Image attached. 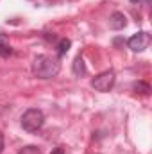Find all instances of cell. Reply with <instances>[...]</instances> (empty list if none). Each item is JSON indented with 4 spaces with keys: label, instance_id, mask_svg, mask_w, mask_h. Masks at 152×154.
I'll return each mask as SVG.
<instances>
[{
    "label": "cell",
    "instance_id": "cell-11",
    "mask_svg": "<svg viewBox=\"0 0 152 154\" xmlns=\"http://www.w3.org/2000/svg\"><path fill=\"white\" fill-rule=\"evenodd\" d=\"M50 154H65V149L63 147H56V149H52Z\"/></svg>",
    "mask_w": 152,
    "mask_h": 154
},
{
    "label": "cell",
    "instance_id": "cell-5",
    "mask_svg": "<svg viewBox=\"0 0 152 154\" xmlns=\"http://www.w3.org/2000/svg\"><path fill=\"white\" fill-rule=\"evenodd\" d=\"M125 25H127V18H125L123 13H113V14L109 16V27H111L113 31H120V29H123Z\"/></svg>",
    "mask_w": 152,
    "mask_h": 154
},
{
    "label": "cell",
    "instance_id": "cell-4",
    "mask_svg": "<svg viewBox=\"0 0 152 154\" xmlns=\"http://www.w3.org/2000/svg\"><path fill=\"white\" fill-rule=\"evenodd\" d=\"M149 45H150V36L147 32H138V34H134L129 39V48H132L134 52H141Z\"/></svg>",
    "mask_w": 152,
    "mask_h": 154
},
{
    "label": "cell",
    "instance_id": "cell-3",
    "mask_svg": "<svg viewBox=\"0 0 152 154\" xmlns=\"http://www.w3.org/2000/svg\"><path fill=\"white\" fill-rule=\"evenodd\" d=\"M114 72H102V74H99V75L95 77L93 81H91V86L97 90V91H109L111 88H113L114 84Z\"/></svg>",
    "mask_w": 152,
    "mask_h": 154
},
{
    "label": "cell",
    "instance_id": "cell-2",
    "mask_svg": "<svg viewBox=\"0 0 152 154\" xmlns=\"http://www.w3.org/2000/svg\"><path fill=\"white\" fill-rule=\"evenodd\" d=\"M45 124V115L41 109H36V108H31L27 109L23 115H22V127L29 133H36L43 127Z\"/></svg>",
    "mask_w": 152,
    "mask_h": 154
},
{
    "label": "cell",
    "instance_id": "cell-13",
    "mask_svg": "<svg viewBox=\"0 0 152 154\" xmlns=\"http://www.w3.org/2000/svg\"><path fill=\"white\" fill-rule=\"evenodd\" d=\"M131 2H140V0H131Z\"/></svg>",
    "mask_w": 152,
    "mask_h": 154
},
{
    "label": "cell",
    "instance_id": "cell-10",
    "mask_svg": "<svg viewBox=\"0 0 152 154\" xmlns=\"http://www.w3.org/2000/svg\"><path fill=\"white\" fill-rule=\"evenodd\" d=\"M18 154H41L36 145H27V147H23V149H20V152Z\"/></svg>",
    "mask_w": 152,
    "mask_h": 154
},
{
    "label": "cell",
    "instance_id": "cell-9",
    "mask_svg": "<svg viewBox=\"0 0 152 154\" xmlns=\"http://www.w3.org/2000/svg\"><path fill=\"white\" fill-rule=\"evenodd\" d=\"M134 90H136V91H140V93H143V95H149L150 86H149L147 82H138V84H134Z\"/></svg>",
    "mask_w": 152,
    "mask_h": 154
},
{
    "label": "cell",
    "instance_id": "cell-8",
    "mask_svg": "<svg viewBox=\"0 0 152 154\" xmlns=\"http://www.w3.org/2000/svg\"><path fill=\"white\" fill-rule=\"evenodd\" d=\"M0 54H11V47H9V43H7V39L4 38V36H0Z\"/></svg>",
    "mask_w": 152,
    "mask_h": 154
},
{
    "label": "cell",
    "instance_id": "cell-7",
    "mask_svg": "<svg viewBox=\"0 0 152 154\" xmlns=\"http://www.w3.org/2000/svg\"><path fill=\"white\" fill-rule=\"evenodd\" d=\"M70 39H61L59 41V45H57V52H59V56H65L68 50H70Z\"/></svg>",
    "mask_w": 152,
    "mask_h": 154
},
{
    "label": "cell",
    "instance_id": "cell-12",
    "mask_svg": "<svg viewBox=\"0 0 152 154\" xmlns=\"http://www.w3.org/2000/svg\"><path fill=\"white\" fill-rule=\"evenodd\" d=\"M4 151V136H2V133H0V154Z\"/></svg>",
    "mask_w": 152,
    "mask_h": 154
},
{
    "label": "cell",
    "instance_id": "cell-6",
    "mask_svg": "<svg viewBox=\"0 0 152 154\" xmlns=\"http://www.w3.org/2000/svg\"><path fill=\"white\" fill-rule=\"evenodd\" d=\"M74 74L75 75H84L86 74V66H84V59L79 56V57H75V61H74Z\"/></svg>",
    "mask_w": 152,
    "mask_h": 154
},
{
    "label": "cell",
    "instance_id": "cell-1",
    "mask_svg": "<svg viewBox=\"0 0 152 154\" xmlns=\"http://www.w3.org/2000/svg\"><path fill=\"white\" fill-rule=\"evenodd\" d=\"M59 68H61L59 59L50 57V56H38L32 63V72L38 79H50L57 75Z\"/></svg>",
    "mask_w": 152,
    "mask_h": 154
}]
</instances>
